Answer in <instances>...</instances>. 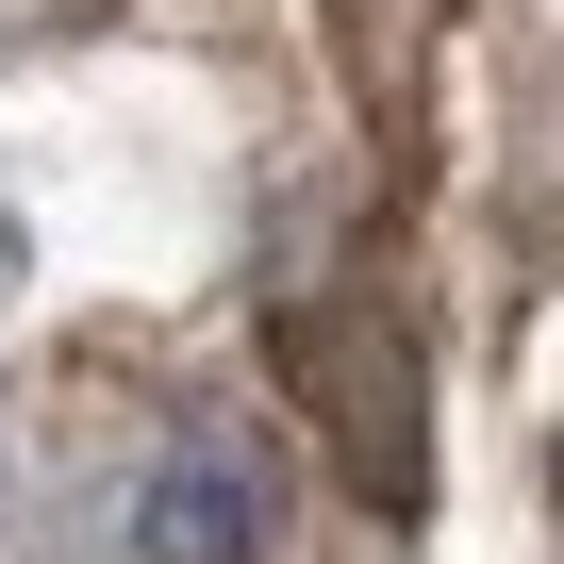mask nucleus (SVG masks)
<instances>
[{
    "instance_id": "f257e3e1",
    "label": "nucleus",
    "mask_w": 564,
    "mask_h": 564,
    "mask_svg": "<svg viewBox=\"0 0 564 564\" xmlns=\"http://www.w3.org/2000/svg\"><path fill=\"white\" fill-rule=\"evenodd\" d=\"M265 547V481L249 448H166L150 498H133V564H249Z\"/></svg>"
},
{
    "instance_id": "f03ea898",
    "label": "nucleus",
    "mask_w": 564,
    "mask_h": 564,
    "mask_svg": "<svg viewBox=\"0 0 564 564\" xmlns=\"http://www.w3.org/2000/svg\"><path fill=\"white\" fill-rule=\"evenodd\" d=\"M300 366H316V399H333V432L366 415V481H382V498H415V399H399V366H382V333H316V316H300Z\"/></svg>"
}]
</instances>
